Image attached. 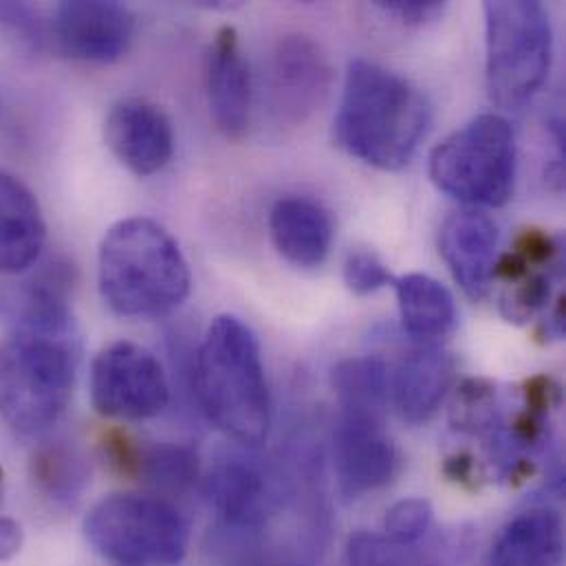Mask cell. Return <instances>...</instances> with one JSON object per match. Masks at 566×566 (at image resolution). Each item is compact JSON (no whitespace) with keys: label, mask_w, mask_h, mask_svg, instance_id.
Listing matches in <instances>:
<instances>
[{"label":"cell","mask_w":566,"mask_h":566,"mask_svg":"<svg viewBox=\"0 0 566 566\" xmlns=\"http://www.w3.org/2000/svg\"><path fill=\"white\" fill-rule=\"evenodd\" d=\"M432 122L428 99L401 75L353 60L335 117L337 146L379 170H401L415 157Z\"/></svg>","instance_id":"1"},{"label":"cell","mask_w":566,"mask_h":566,"mask_svg":"<svg viewBox=\"0 0 566 566\" xmlns=\"http://www.w3.org/2000/svg\"><path fill=\"white\" fill-rule=\"evenodd\" d=\"M192 386L201 412L234 446L259 448L272 426V397L261 344L237 315H219L208 326L192 364Z\"/></svg>","instance_id":"2"},{"label":"cell","mask_w":566,"mask_h":566,"mask_svg":"<svg viewBox=\"0 0 566 566\" xmlns=\"http://www.w3.org/2000/svg\"><path fill=\"white\" fill-rule=\"evenodd\" d=\"M97 283L113 313L150 319L172 313L188 300L192 274L164 226L133 217L106 232L97 254Z\"/></svg>","instance_id":"3"},{"label":"cell","mask_w":566,"mask_h":566,"mask_svg":"<svg viewBox=\"0 0 566 566\" xmlns=\"http://www.w3.org/2000/svg\"><path fill=\"white\" fill-rule=\"evenodd\" d=\"M77 361V331H11L0 342V419L20 437L46 434L69 408Z\"/></svg>","instance_id":"4"},{"label":"cell","mask_w":566,"mask_h":566,"mask_svg":"<svg viewBox=\"0 0 566 566\" xmlns=\"http://www.w3.org/2000/svg\"><path fill=\"white\" fill-rule=\"evenodd\" d=\"M86 543L117 566H175L190 549L181 512L157 494H113L84 521Z\"/></svg>","instance_id":"5"},{"label":"cell","mask_w":566,"mask_h":566,"mask_svg":"<svg viewBox=\"0 0 566 566\" xmlns=\"http://www.w3.org/2000/svg\"><path fill=\"white\" fill-rule=\"evenodd\" d=\"M488 91L496 106L518 111L547 82L554 33L547 9L536 0L485 2Z\"/></svg>","instance_id":"6"},{"label":"cell","mask_w":566,"mask_h":566,"mask_svg":"<svg viewBox=\"0 0 566 566\" xmlns=\"http://www.w3.org/2000/svg\"><path fill=\"white\" fill-rule=\"evenodd\" d=\"M430 177L461 203L505 206L516 184V139L510 122L488 113L450 135L430 155Z\"/></svg>","instance_id":"7"},{"label":"cell","mask_w":566,"mask_h":566,"mask_svg":"<svg viewBox=\"0 0 566 566\" xmlns=\"http://www.w3.org/2000/svg\"><path fill=\"white\" fill-rule=\"evenodd\" d=\"M254 450L237 446L212 463L206 496L219 532L263 536L283 510V479Z\"/></svg>","instance_id":"8"},{"label":"cell","mask_w":566,"mask_h":566,"mask_svg":"<svg viewBox=\"0 0 566 566\" xmlns=\"http://www.w3.org/2000/svg\"><path fill=\"white\" fill-rule=\"evenodd\" d=\"M91 401L106 419L144 421L168 408L170 381L155 353L122 339L93 359Z\"/></svg>","instance_id":"9"},{"label":"cell","mask_w":566,"mask_h":566,"mask_svg":"<svg viewBox=\"0 0 566 566\" xmlns=\"http://www.w3.org/2000/svg\"><path fill=\"white\" fill-rule=\"evenodd\" d=\"M333 468L339 492L359 499L386 488L399 472V450L384 415L342 408L333 428Z\"/></svg>","instance_id":"10"},{"label":"cell","mask_w":566,"mask_h":566,"mask_svg":"<svg viewBox=\"0 0 566 566\" xmlns=\"http://www.w3.org/2000/svg\"><path fill=\"white\" fill-rule=\"evenodd\" d=\"M135 15L126 4L102 0L60 2L49 13V44L64 57L111 64L126 55Z\"/></svg>","instance_id":"11"},{"label":"cell","mask_w":566,"mask_h":566,"mask_svg":"<svg viewBox=\"0 0 566 566\" xmlns=\"http://www.w3.org/2000/svg\"><path fill=\"white\" fill-rule=\"evenodd\" d=\"M331 62L308 35H284L272 57V108L284 124L306 122L328 97Z\"/></svg>","instance_id":"12"},{"label":"cell","mask_w":566,"mask_h":566,"mask_svg":"<svg viewBox=\"0 0 566 566\" xmlns=\"http://www.w3.org/2000/svg\"><path fill=\"white\" fill-rule=\"evenodd\" d=\"M104 142L137 177L161 172L175 155L170 117L153 102L126 97L111 106L104 119Z\"/></svg>","instance_id":"13"},{"label":"cell","mask_w":566,"mask_h":566,"mask_svg":"<svg viewBox=\"0 0 566 566\" xmlns=\"http://www.w3.org/2000/svg\"><path fill=\"white\" fill-rule=\"evenodd\" d=\"M439 248L461 289L472 300L488 297L499 261L496 223L476 210L454 212L441 228Z\"/></svg>","instance_id":"14"},{"label":"cell","mask_w":566,"mask_h":566,"mask_svg":"<svg viewBox=\"0 0 566 566\" xmlns=\"http://www.w3.org/2000/svg\"><path fill=\"white\" fill-rule=\"evenodd\" d=\"M208 102L217 128L239 139L250 128L252 84L250 69L243 57L241 40L234 27H223L208 51Z\"/></svg>","instance_id":"15"},{"label":"cell","mask_w":566,"mask_h":566,"mask_svg":"<svg viewBox=\"0 0 566 566\" xmlns=\"http://www.w3.org/2000/svg\"><path fill=\"white\" fill-rule=\"evenodd\" d=\"M46 243V223L35 195L0 170V274L29 272Z\"/></svg>","instance_id":"16"},{"label":"cell","mask_w":566,"mask_h":566,"mask_svg":"<svg viewBox=\"0 0 566 566\" xmlns=\"http://www.w3.org/2000/svg\"><path fill=\"white\" fill-rule=\"evenodd\" d=\"M454 379V359L439 346H417L390 377V392L403 421L428 423L441 408Z\"/></svg>","instance_id":"17"},{"label":"cell","mask_w":566,"mask_h":566,"mask_svg":"<svg viewBox=\"0 0 566 566\" xmlns=\"http://www.w3.org/2000/svg\"><path fill=\"white\" fill-rule=\"evenodd\" d=\"M270 232L281 256L302 270L319 268L333 245L331 214L306 197L276 201L270 214Z\"/></svg>","instance_id":"18"},{"label":"cell","mask_w":566,"mask_h":566,"mask_svg":"<svg viewBox=\"0 0 566 566\" xmlns=\"http://www.w3.org/2000/svg\"><path fill=\"white\" fill-rule=\"evenodd\" d=\"M565 525L556 510L534 507L496 536L485 566H563Z\"/></svg>","instance_id":"19"},{"label":"cell","mask_w":566,"mask_h":566,"mask_svg":"<svg viewBox=\"0 0 566 566\" xmlns=\"http://www.w3.org/2000/svg\"><path fill=\"white\" fill-rule=\"evenodd\" d=\"M111 463L126 476H135L159 492H186L199 479V457L179 443L139 446L128 434L113 448Z\"/></svg>","instance_id":"20"},{"label":"cell","mask_w":566,"mask_h":566,"mask_svg":"<svg viewBox=\"0 0 566 566\" xmlns=\"http://www.w3.org/2000/svg\"><path fill=\"white\" fill-rule=\"evenodd\" d=\"M395 286L403 331L417 346H437L452 333L457 304L446 284L423 274H410Z\"/></svg>","instance_id":"21"},{"label":"cell","mask_w":566,"mask_h":566,"mask_svg":"<svg viewBox=\"0 0 566 566\" xmlns=\"http://www.w3.org/2000/svg\"><path fill=\"white\" fill-rule=\"evenodd\" d=\"M35 492L55 507H73L91 483V463L69 439H49L35 446L29 459Z\"/></svg>","instance_id":"22"},{"label":"cell","mask_w":566,"mask_h":566,"mask_svg":"<svg viewBox=\"0 0 566 566\" xmlns=\"http://www.w3.org/2000/svg\"><path fill=\"white\" fill-rule=\"evenodd\" d=\"M333 388L339 408L386 412L390 397V373L381 359L350 357L333 368Z\"/></svg>","instance_id":"23"},{"label":"cell","mask_w":566,"mask_h":566,"mask_svg":"<svg viewBox=\"0 0 566 566\" xmlns=\"http://www.w3.org/2000/svg\"><path fill=\"white\" fill-rule=\"evenodd\" d=\"M348 566H448L434 545H401L384 534L357 532L346 543Z\"/></svg>","instance_id":"24"},{"label":"cell","mask_w":566,"mask_h":566,"mask_svg":"<svg viewBox=\"0 0 566 566\" xmlns=\"http://www.w3.org/2000/svg\"><path fill=\"white\" fill-rule=\"evenodd\" d=\"M0 38L24 57H35L49 46V15L27 2H0Z\"/></svg>","instance_id":"25"},{"label":"cell","mask_w":566,"mask_h":566,"mask_svg":"<svg viewBox=\"0 0 566 566\" xmlns=\"http://www.w3.org/2000/svg\"><path fill=\"white\" fill-rule=\"evenodd\" d=\"M552 272L554 270H536L514 283L505 284L501 295V313L516 324H525L538 315L552 297Z\"/></svg>","instance_id":"26"},{"label":"cell","mask_w":566,"mask_h":566,"mask_svg":"<svg viewBox=\"0 0 566 566\" xmlns=\"http://www.w3.org/2000/svg\"><path fill=\"white\" fill-rule=\"evenodd\" d=\"M432 523L434 510L426 499H403L386 512L384 536L401 545H419L428 538Z\"/></svg>","instance_id":"27"},{"label":"cell","mask_w":566,"mask_h":566,"mask_svg":"<svg viewBox=\"0 0 566 566\" xmlns=\"http://www.w3.org/2000/svg\"><path fill=\"white\" fill-rule=\"evenodd\" d=\"M344 283L353 293L368 295L392 283V276L377 254L361 250V252H353L346 259Z\"/></svg>","instance_id":"28"},{"label":"cell","mask_w":566,"mask_h":566,"mask_svg":"<svg viewBox=\"0 0 566 566\" xmlns=\"http://www.w3.org/2000/svg\"><path fill=\"white\" fill-rule=\"evenodd\" d=\"M377 9L397 18L403 24L421 27L441 18L446 4L439 0H379Z\"/></svg>","instance_id":"29"},{"label":"cell","mask_w":566,"mask_h":566,"mask_svg":"<svg viewBox=\"0 0 566 566\" xmlns=\"http://www.w3.org/2000/svg\"><path fill=\"white\" fill-rule=\"evenodd\" d=\"M0 483H2V470H0ZM24 534L20 525L11 518L0 516V563L11 560L22 549Z\"/></svg>","instance_id":"30"}]
</instances>
